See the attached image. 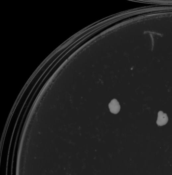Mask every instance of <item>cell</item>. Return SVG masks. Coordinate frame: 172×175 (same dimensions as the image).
I'll return each mask as SVG.
<instances>
[{
	"instance_id": "obj_2",
	"label": "cell",
	"mask_w": 172,
	"mask_h": 175,
	"mask_svg": "<svg viewBox=\"0 0 172 175\" xmlns=\"http://www.w3.org/2000/svg\"><path fill=\"white\" fill-rule=\"evenodd\" d=\"M168 120V118L167 115L163 113L162 112H160L158 114L157 124L160 125H164L167 122Z\"/></svg>"
},
{
	"instance_id": "obj_1",
	"label": "cell",
	"mask_w": 172,
	"mask_h": 175,
	"mask_svg": "<svg viewBox=\"0 0 172 175\" xmlns=\"http://www.w3.org/2000/svg\"><path fill=\"white\" fill-rule=\"evenodd\" d=\"M109 106L111 112L114 114L118 113L121 109L119 103L115 99H113L111 101Z\"/></svg>"
}]
</instances>
